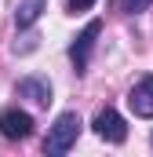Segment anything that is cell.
<instances>
[{"label":"cell","instance_id":"obj_4","mask_svg":"<svg viewBox=\"0 0 153 157\" xmlns=\"http://www.w3.org/2000/svg\"><path fill=\"white\" fill-rule=\"evenodd\" d=\"M91 128H95V135L106 139V143H124V139H128V124H124V117L117 113L113 106H106V110L95 117Z\"/></svg>","mask_w":153,"mask_h":157},{"label":"cell","instance_id":"obj_5","mask_svg":"<svg viewBox=\"0 0 153 157\" xmlns=\"http://www.w3.org/2000/svg\"><path fill=\"white\" fill-rule=\"evenodd\" d=\"M128 106H131L135 117H153V73H150V77H142L135 88H131Z\"/></svg>","mask_w":153,"mask_h":157},{"label":"cell","instance_id":"obj_3","mask_svg":"<svg viewBox=\"0 0 153 157\" xmlns=\"http://www.w3.org/2000/svg\"><path fill=\"white\" fill-rule=\"evenodd\" d=\"M102 33V22L99 18H91L88 26H84V33L69 44V62H73V70L76 73H84L88 70V59H91V44H95V37Z\"/></svg>","mask_w":153,"mask_h":157},{"label":"cell","instance_id":"obj_6","mask_svg":"<svg viewBox=\"0 0 153 157\" xmlns=\"http://www.w3.org/2000/svg\"><path fill=\"white\" fill-rule=\"evenodd\" d=\"M15 91H18V99H29V102H37V106H47V102H51V84L44 77H22Z\"/></svg>","mask_w":153,"mask_h":157},{"label":"cell","instance_id":"obj_9","mask_svg":"<svg viewBox=\"0 0 153 157\" xmlns=\"http://www.w3.org/2000/svg\"><path fill=\"white\" fill-rule=\"evenodd\" d=\"M153 0H128V11H131V15H139V11H142V7H150Z\"/></svg>","mask_w":153,"mask_h":157},{"label":"cell","instance_id":"obj_7","mask_svg":"<svg viewBox=\"0 0 153 157\" xmlns=\"http://www.w3.org/2000/svg\"><path fill=\"white\" fill-rule=\"evenodd\" d=\"M44 7H47V0H22V4L15 7V26H18V29H29V26L40 18Z\"/></svg>","mask_w":153,"mask_h":157},{"label":"cell","instance_id":"obj_8","mask_svg":"<svg viewBox=\"0 0 153 157\" xmlns=\"http://www.w3.org/2000/svg\"><path fill=\"white\" fill-rule=\"evenodd\" d=\"M66 7H69V11H91L95 0H66Z\"/></svg>","mask_w":153,"mask_h":157},{"label":"cell","instance_id":"obj_2","mask_svg":"<svg viewBox=\"0 0 153 157\" xmlns=\"http://www.w3.org/2000/svg\"><path fill=\"white\" fill-rule=\"evenodd\" d=\"M0 135L11 139V143L29 139V135H33V117H29L26 110H18V106H7V110L0 113Z\"/></svg>","mask_w":153,"mask_h":157},{"label":"cell","instance_id":"obj_1","mask_svg":"<svg viewBox=\"0 0 153 157\" xmlns=\"http://www.w3.org/2000/svg\"><path fill=\"white\" fill-rule=\"evenodd\" d=\"M80 113L76 110H66V113H58L55 117V124L47 128V139H44V154H51V157H58V154H66V150H73V143H76V135H80Z\"/></svg>","mask_w":153,"mask_h":157}]
</instances>
